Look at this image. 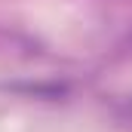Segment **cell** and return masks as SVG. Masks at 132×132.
<instances>
[{
	"label": "cell",
	"mask_w": 132,
	"mask_h": 132,
	"mask_svg": "<svg viewBox=\"0 0 132 132\" xmlns=\"http://www.w3.org/2000/svg\"><path fill=\"white\" fill-rule=\"evenodd\" d=\"M129 114H132V108H129Z\"/></svg>",
	"instance_id": "obj_1"
}]
</instances>
